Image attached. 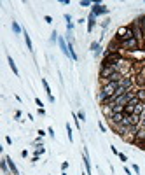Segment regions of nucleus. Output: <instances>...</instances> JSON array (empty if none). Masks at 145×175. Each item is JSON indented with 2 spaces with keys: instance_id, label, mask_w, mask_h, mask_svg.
<instances>
[{
  "instance_id": "1",
  "label": "nucleus",
  "mask_w": 145,
  "mask_h": 175,
  "mask_svg": "<svg viewBox=\"0 0 145 175\" xmlns=\"http://www.w3.org/2000/svg\"><path fill=\"white\" fill-rule=\"evenodd\" d=\"M119 44H121V49H126V51H131V53H133V51H138L140 46H142L135 37H131V39H128V40H123V42H119Z\"/></svg>"
},
{
  "instance_id": "2",
  "label": "nucleus",
  "mask_w": 145,
  "mask_h": 175,
  "mask_svg": "<svg viewBox=\"0 0 145 175\" xmlns=\"http://www.w3.org/2000/svg\"><path fill=\"white\" fill-rule=\"evenodd\" d=\"M93 14L94 16H102V14H109V7H105L102 2H93V7H91Z\"/></svg>"
},
{
  "instance_id": "3",
  "label": "nucleus",
  "mask_w": 145,
  "mask_h": 175,
  "mask_svg": "<svg viewBox=\"0 0 145 175\" xmlns=\"http://www.w3.org/2000/svg\"><path fill=\"white\" fill-rule=\"evenodd\" d=\"M114 72H117L115 67H102V68H100V79L105 82V81H109L110 79V76H112Z\"/></svg>"
},
{
  "instance_id": "4",
  "label": "nucleus",
  "mask_w": 145,
  "mask_h": 175,
  "mask_svg": "<svg viewBox=\"0 0 145 175\" xmlns=\"http://www.w3.org/2000/svg\"><path fill=\"white\" fill-rule=\"evenodd\" d=\"M123 119H124V114H123V112H114V114L109 117V121H110V124H112V126L121 124V123H123Z\"/></svg>"
},
{
  "instance_id": "5",
  "label": "nucleus",
  "mask_w": 145,
  "mask_h": 175,
  "mask_svg": "<svg viewBox=\"0 0 145 175\" xmlns=\"http://www.w3.org/2000/svg\"><path fill=\"white\" fill-rule=\"evenodd\" d=\"M5 161H7V165H9V170H11V174H12V175H19L18 168H16V165H14V161H12L9 156H5Z\"/></svg>"
},
{
  "instance_id": "6",
  "label": "nucleus",
  "mask_w": 145,
  "mask_h": 175,
  "mask_svg": "<svg viewBox=\"0 0 145 175\" xmlns=\"http://www.w3.org/2000/svg\"><path fill=\"white\" fill-rule=\"evenodd\" d=\"M94 25H96V16H94V14L91 12V14H89V18H88V32H89V33L93 32Z\"/></svg>"
},
{
  "instance_id": "7",
  "label": "nucleus",
  "mask_w": 145,
  "mask_h": 175,
  "mask_svg": "<svg viewBox=\"0 0 145 175\" xmlns=\"http://www.w3.org/2000/svg\"><path fill=\"white\" fill-rule=\"evenodd\" d=\"M7 61H9V67L14 72V76H19V70H18V67H16V63H14V60H12V56H7Z\"/></svg>"
},
{
  "instance_id": "8",
  "label": "nucleus",
  "mask_w": 145,
  "mask_h": 175,
  "mask_svg": "<svg viewBox=\"0 0 145 175\" xmlns=\"http://www.w3.org/2000/svg\"><path fill=\"white\" fill-rule=\"evenodd\" d=\"M84 166H86V174L91 175V163H89V154L84 152Z\"/></svg>"
},
{
  "instance_id": "9",
  "label": "nucleus",
  "mask_w": 145,
  "mask_h": 175,
  "mask_svg": "<svg viewBox=\"0 0 145 175\" xmlns=\"http://www.w3.org/2000/svg\"><path fill=\"white\" fill-rule=\"evenodd\" d=\"M136 98L142 102V103H145V88H140V89H136Z\"/></svg>"
},
{
  "instance_id": "10",
  "label": "nucleus",
  "mask_w": 145,
  "mask_h": 175,
  "mask_svg": "<svg viewBox=\"0 0 145 175\" xmlns=\"http://www.w3.org/2000/svg\"><path fill=\"white\" fill-rule=\"evenodd\" d=\"M25 42H26V47H28V51H32L33 53V44H32V39H30V35L25 32Z\"/></svg>"
},
{
  "instance_id": "11",
  "label": "nucleus",
  "mask_w": 145,
  "mask_h": 175,
  "mask_svg": "<svg viewBox=\"0 0 145 175\" xmlns=\"http://www.w3.org/2000/svg\"><path fill=\"white\" fill-rule=\"evenodd\" d=\"M42 86H44V89H46L47 97H49V98L53 97V93H51V88H49V84H47V81H46V79H42Z\"/></svg>"
},
{
  "instance_id": "12",
  "label": "nucleus",
  "mask_w": 145,
  "mask_h": 175,
  "mask_svg": "<svg viewBox=\"0 0 145 175\" xmlns=\"http://www.w3.org/2000/svg\"><path fill=\"white\" fill-rule=\"evenodd\" d=\"M136 23H138V25H140V28L144 30V37H145V14H144V16H140V18L136 20Z\"/></svg>"
},
{
  "instance_id": "13",
  "label": "nucleus",
  "mask_w": 145,
  "mask_h": 175,
  "mask_svg": "<svg viewBox=\"0 0 145 175\" xmlns=\"http://www.w3.org/2000/svg\"><path fill=\"white\" fill-rule=\"evenodd\" d=\"M12 32H14L16 35H19V33H21V26L18 25V21H12Z\"/></svg>"
},
{
  "instance_id": "14",
  "label": "nucleus",
  "mask_w": 145,
  "mask_h": 175,
  "mask_svg": "<svg viewBox=\"0 0 145 175\" xmlns=\"http://www.w3.org/2000/svg\"><path fill=\"white\" fill-rule=\"evenodd\" d=\"M46 152V149H44V145L42 144H37V151H35V156H40Z\"/></svg>"
},
{
  "instance_id": "15",
  "label": "nucleus",
  "mask_w": 145,
  "mask_h": 175,
  "mask_svg": "<svg viewBox=\"0 0 145 175\" xmlns=\"http://www.w3.org/2000/svg\"><path fill=\"white\" fill-rule=\"evenodd\" d=\"M67 133H68V140L70 142H73V133H72V126L67 123Z\"/></svg>"
},
{
  "instance_id": "16",
  "label": "nucleus",
  "mask_w": 145,
  "mask_h": 175,
  "mask_svg": "<svg viewBox=\"0 0 145 175\" xmlns=\"http://www.w3.org/2000/svg\"><path fill=\"white\" fill-rule=\"evenodd\" d=\"M89 5H93L91 0H80V7H89Z\"/></svg>"
},
{
  "instance_id": "17",
  "label": "nucleus",
  "mask_w": 145,
  "mask_h": 175,
  "mask_svg": "<svg viewBox=\"0 0 145 175\" xmlns=\"http://www.w3.org/2000/svg\"><path fill=\"white\" fill-rule=\"evenodd\" d=\"M58 39H59V37H58V33H56V32H53V33H51V42H56Z\"/></svg>"
},
{
  "instance_id": "18",
  "label": "nucleus",
  "mask_w": 145,
  "mask_h": 175,
  "mask_svg": "<svg viewBox=\"0 0 145 175\" xmlns=\"http://www.w3.org/2000/svg\"><path fill=\"white\" fill-rule=\"evenodd\" d=\"M77 117H79V121H84V119H86V114H84V112L80 110V112L77 114Z\"/></svg>"
},
{
  "instance_id": "19",
  "label": "nucleus",
  "mask_w": 145,
  "mask_h": 175,
  "mask_svg": "<svg viewBox=\"0 0 145 175\" xmlns=\"http://www.w3.org/2000/svg\"><path fill=\"white\" fill-rule=\"evenodd\" d=\"M117 156H119V158H121V161H124V163H126V161H128L126 154H123V152H119V154H117Z\"/></svg>"
},
{
  "instance_id": "20",
  "label": "nucleus",
  "mask_w": 145,
  "mask_h": 175,
  "mask_svg": "<svg viewBox=\"0 0 145 175\" xmlns=\"http://www.w3.org/2000/svg\"><path fill=\"white\" fill-rule=\"evenodd\" d=\"M35 103H37V105H38V109H42V105H44V103H42V100H40V98H35Z\"/></svg>"
},
{
  "instance_id": "21",
  "label": "nucleus",
  "mask_w": 145,
  "mask_h": 175,
  "mask_svg": "<svg viewBox=\"0 0 145 175\" xmlns=\"http://www.w3.org/2000/svg\"><path fill=\"white\" fill-rule=\"evenodd\" d=\"M47 133H49V137H53V138H54V130H53V128H47Z\"/></svg>"
},
{
  "instance_id": "22",
  "label": "nucleus",
  "mask_w": 145,
  "mask_h": 175,
  "mask_svg": "<svg viewBox=\"0 0 145 175\" xmlns=\"http://www.w3.org/2000/svg\"><path fill=\"white\" fill-rule=\"evenodd\" d=\"M133 172H135V174H140V166H138V165H135V166H133Z\"/></svg>"
},
{
  "instance_id": "23",
  "label": "nucleus",
  "mask_w": 145,
  "mask_h": 175,
  "mask_svg": "<svg viewBox=\"0 0 145 175\" xmlns=\"http://www.w3.org/2000/svg\"><path fill=\"white\" fill-rule=\"evenodd\" d=\"M109 23H110V20H105L103 23H102V26H103V28H107V26H109Z\"/></svg>"
},
{
  "instance_id": "24",
  "label": "nucleus",
  "mask_w": 145,
  "mask_h": 175,
  "mask_svg": "<svg viewBox=\"0 0 145 175\" xmlns=\"http://www.w3.org/2000/svg\"><path fill=\"white\" fill-rule=\"evenodd\" d=\"M44 21H46V23H53V18H51V16H46Z\"/></svg>"
},
{
  "instance_id": "25",
  "label": "nucleus",
  "mask_w": 145,
  "mask_h": 175,
  "mask_svg": "<svg viewBox=\"0 0 145 175\" xmlns=\"http://www.w3.org/2000/svg\"><path fill=\"white\" fill-rule=\"evenodd\" d=\"M38 116H46V110H44V107H42V109H38Z\"/></svg>"
},
{
  "instance_id": "26",
  "label": "nucleus",
  "mask_w": 145,
  "mask_h": 175,
  "mask_svg": "<svg viewBox=\"0 0 145 175\" xmlns=\"http://www.w3.org/2000/svg\"><path fill=\"white\" fill-rule=\"evenodd\" d=\"M61 168H63V170H67V168H68V163H67V161H65V163H61Z\"/></svg>"
},
{
  "instance_id": "27",
  "label": "nucleus",
  "mask_w": 145,
  "mask_h": 175,
  "mask_svg": "<svg viewBox=\"0 0 145 175\" xmlns=\"http://www.w3.org/2000/svg\"><path fill=\"white\" fill-rule=\"evenodd\" d=\"M124 172H126V175H133V174H131V170H129L128 166H124Z\"/></svg>"
},
{
  "instance_id": "28",
  "label": "nucleus",
  "mask_w": 145,
  "mask_h": 175,
  "mask_svg": "<svg viewBox=\"0 0 145 175\" xmlns=\"http://www.w3.org/2000/svg\"><path fill=\"white\" fill-rule=\"evenodd\" d=\"M65 20H67V23H68V21H72V16H70V14H65Z\"/></svg>"
},
{
  "instance_id": "29",
  "label": "nucleus",
  "mask_w": 145,
  "mask_h": 175,
  "mask_svg": "<svg viewBox=\"0 0 145 175\" xmlns=\"http://www.w3.org/2000/svg\"><path fill=\"white\" fill-rule=\"evenodd\" d=\"M46 135V131H44V130H38V137H40V138H42V137Z\"/></svg>"
},
{
  "instance_id": "30",
  "label": "nucleus",
  "mask_w": 145,
  "mask_h": 175,
  "mask_svg": "<svg viewBox=\"0 0 145 175\" xmlns=\"http://www.w3.org/2000/svg\"><path fill=\"white\" fill-rule=\"evenodd\" d=\"M61 175H67V174H65V172H63V174H61Z\"/></svg>"
},
{
  "instance_id": "31",
  "label": "nucleus",
  "mask_w": 145,
  "mask_h": 175,
  "mask_svg": "<svg viewBox=\"0 0 145 175\" xmlns=\"http://www.w3.org/2000/svg\"><path fill=\"white\" fill-rule=\"evenodd\" d=\"M82 175H88V174H82Z\"/></svg>"
}]
</instances>
